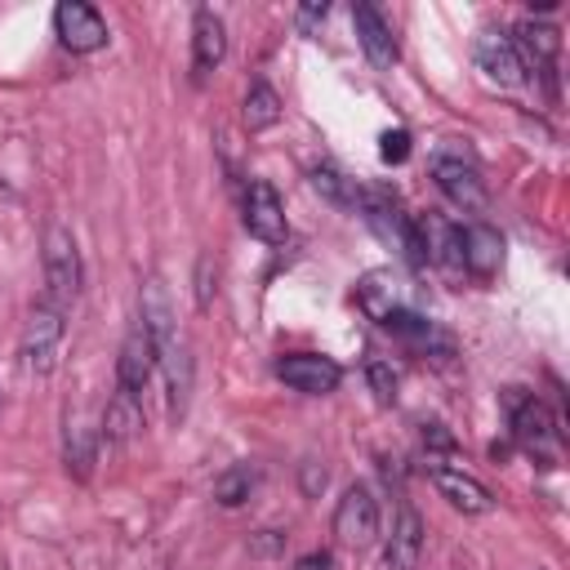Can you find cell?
<instances>
[{
    "instance_id": "6da1fadb",
    "label": "cell",
    "mask_w": 570,
    "mask_h": 570,
    "mask_svg": "<svg viewBox=\"0 0 570 570\" xmlns=\"http://www.w3.org/2000/svg\"><path fill=\"white\" fill-rule=\"evenodd\" d=\"M142 325L156 343V365L165 370V392H169V419L178 423L187 414V401H191V352H187V338L178 334L174 325V307H169V294L156 276H147L142 285Z\"/></svg>"
},
{
    "instance_id": "7a4b0ae2",
    "label": "cell",
    "mask_w": 570,
    "mask_h": 570,
    "mask_svg": "<svg viewBox=\"0 0 570 570\" xmlns=\"http://www.w3.org/2000/svg\"><path fill=\"white\" fill-rule=\"evenodd\" d=\"M40 258H45V298H49L53 307L76 303V298H80V281H85V267H80V245H76L71 227L49 223V227H45Z\"/></svg>"
},
{
    "instance_id": "3957f363",
    "label": "cell",
    "mask_w": 570,
    "mask_h": 570,
    "mask_svg": "<svg viewBox=\"0 0 570 570\" xmlns=\"http://www.w3.org/2000/svg\"><path fill=\"white\" fill-rule=\"evenodd\" d=\"M62 334H67V321H62V307H53L49 298L31 303L27 321H22V370L45 379L58 370V352H62Z\"/></svg>"
},
{
    "instance_id": "277c9868",
    "label": "cell",
    "mask_w": 570,
    "mask_h": 570,
    "mask_svg": "<svg viewBox=\"0 0 570 570\" xmlns=\"http://www.w3.org/2000/svg\"><path fill=\"white\" fill-rule=\"evenodd\" d=\"M379 525H383V517H379V499H374V490L361 485V481L347 485L343 499L334 503V539H338L343 548L361 552V548H370V543L379 539Z\"/></svg>"
},
{
    "instance_id": "5b68a950",
    "label": "cell",
    "mask_w": 570,
    "mask_h": 570,
    "mask_svg": "<svg viewBox=\"0 0 570 570\" xmlns=\"http://www.w3.org/2000/svg\"><path fill=\"white\" fill-rule=\"evenodd\" d=\"M508 428H512V441L530 454H548L557 445V419L534 392L508 387Z\"/></svg>"
},
{
    "instance_id": "8992f818",
    "label": "cell",
    "mask_w": 570,
    "mask_h": 570,
    "mask_svg": "<svg viewBox=\"0 0 570 570\" xmlns=\"http://www.w3.org/2000/svg\"><path fill=\"white\" fill-rule=\"evenodd\" d=\"M512 36V45H517V58H521V67L525 71H534V76H543L548 80V89L557 94V53H561V31L552 27V22H543V18H521L517 22V31H508Z\"/></svg>"
},
{
    "instance_id": "52a82bcc",
    "label": "cell",
    "mask_w": 570,
    "mask_h": 570,
    "mask_svg": "<svg viewBox=\"0 0 570 570\" xmlns=\"http://www.w3.org/2000/svg\"><path fill=\"white\" fill-rule=\"evenodd\" d=\"M432 183L436 191L463 209V214H481L490 205V191H485V178L476 165H468L463 156H432Z\"/></svg>"
},
{
    "instance_id": "ba28073f",
    "label": "cell",
    "mask_w": 570,
    "mask_h": 570,
    "mask_svg": "<svg viewBox=\"0 0 570 570\" xmlns=\"http://www.w3.org/2000/svg\"><path fill=\"white\" fill-rule=\"evenodd\" d=\"M240 218H245V232L263 245H281L289 236V223H285V205L276 196V187L267 178H249L245 187V200H240Z\"/></svg>"
},
{
    "instance_id": "9c48e42d",
    "label": "cell",
    "mask_w": 570,
    "mask_h": 570,
    "mask_svg": "<svg viewBox=\"0 0 570 570\" xmlns=\"http://www.w3.org/2000/svg\"><path fill=\"white\" fill-rule=\"evenodd\" d=\"M276 379L303 396H330L343 383V370H338V361H330L321 352H285L276 361Z\"/></svg>"
},
{
    "instance_id": "30bf717a",
    "label": "cell",
    "mask_w": 570,
    "mask_h": 570,
    "mask_svg": "<svg viewBox=\"0 0 570 570\" xmlns=\"http://www.w3.org/2000/svg\"><path fill=\"white\" fill-rule=\"evenodd\" d=\"M53 31H58L62 49H71V53H98L107 45V22L85 0H62L53 9Z\"/></svg>"
},
{
    "instance_id": "8fae6325",
    "label": "cell",
    "mask_w": 570,
    "mask_h": 570,
    "mask_svg": "<svg viewBox=\"0 0 570 570\" xmlns=\"http://www.w3.org/2000/svg\"><path fill=\"white\" fill-rule=\"evenodd\" d=\"M156 374V343L147 334L142 321L129 325V334L120 338V356H116V392L125 396H142V387Z\"/></svg>"
},
{
    "instance_id": "7c38bea8",
    "label": "cell",
    "mask_w": 570,
    "mask_h": 570,
    "mask_svg": "<svg viewBox=\"0 0 570 570\" xmlns=\"http://www.w3.org/2000/svg\"><path fill=\"white\" fill-rule=\"evenodd\" d=\"M476 67L499 85V89H517L521 80H525V67H521V58H517V45H512V36L503 31V27H485V31H476Z\"/></svg>"
},
{
    "instance_id": "4fadbf2b",
    "label": "cell",
    "mask_w": 570,
    "mask_h": 570,
    "mask_svg": "<svg viewBox=\"0 0 570 570\" xmlns=\"http://www.w3.org/2000/svg\"><path fill=\"white\" fill-rule=\"evenodd\" d=\"M432 485L441 499H450V508H459L463 517H485L494 508V494L463 468H450V463H432Z\"/></svg>"
},
{
    "instance_id": "5bb4252c",
    "label": "cell",
    "mask_w": 570,
    "mask_h": 570,
    "mask_svg": "<svg viewBox=\"0 0 570 570\" xmlns=\"http://www.w3.org/2000/svg\"><path fill=\"white\" fill-rule=\"evenodd\" d=\"M352 27H356V45L365 49L370 67L387 71V67L396 62V36H392V22L379 13V4L356 0V4H352Z\"/></svg>"
},
{
    "instance_id": "9a60e30c",
    "label": "cell",
    "mask_w": 570,
    "mask_h": 570,
    "mask_svg": "<svg viewBox=\"0 0 570 570\" xmlns=\"http://www.w3.org/2000/svg\"><path fill=\"white\" fill-rule=\"evenodd\" d=\"M223 58H227V22L209 4H200L191 13V71H196V80L218 71Z\"/></svg>"
},
{
    "instance_id": "2e32d148",
    "label": "cell",
    "mask_w": 570,
    "mask_h": 570,
    "mask_svg": "<svg viewBox=\"0 0 570 570\" xmlns=\"http://www.w3.org/2000/svg\"><path fill=\"white\" fill-rule=\"evenodd\" d=\"M414 223H419L428 263H436L445 272H463V227H454L445 214H432V209L423 218H414Z\"/></svg>"
},
{
    "instance_id": "e0dca14e",
    "label": "cell",
    "mask_w": 570,
    "mask_h": 570,
    "mask_svg": "<svg viewBox=\"0 0 570 570\" xmlns=\"http://www.w3.org/2000/svg\"><path fill=\"white\" fill-rule=\"evenodd\" d=\"M423 557V517L414 503L401 499L396 508V525H392V539H387V570H414Z\"/></svg>"
},
{
    "instance_id": "ac0fdd59",
    "label": "cell",
    "mask_w": 570,
    "mask_h": 570,
    "mask_svg": "<svg viewBox=\"0 0 570 570\" xmlns=\"http://www.w3.org/2000/svg\"><path fill=\"white\" fill-rule=\"evenodd\" d=\"M499 263H503V236L490 223H468L463 227V272L494 276Z\"/></svg>"
},
{
    "instance_id": "d6986e66",
    "label": "cell",
    "mask_w": 570,
    "mask_h": 570,
    "mask_svg": "<svg viewBox=\"0 0 570 570\" xmlns=\"http://www.w3.org/2000/svg\"><path fill=\"white\" fill-rule=\"evenodd\" d=\"M94 459H98V436L94 428H85V419H67V432H62V463L76 481H89L94 472Z\"/></svg>"
},
{
    "instance_id": "ffe728a7",
    "label": "cell",
    "mask_w": 570,
    "mask_h": 570,
    "mask_svg": "<svg viewBox=\"0 0 570 570\" xmlns=\"http://www.w3.org/2000/svg\"><path fill=\"white\" fill-rule=\"evenodd\" d=\"M396 281H392V272H365L361 276V285H356V303H361V312L370 316V321H387L396 307H405L401 298H396V289H392Z\"/></svg>"
},
{
    "instance_id": "44dd1931",
    "label": "cell",
    "mask_w": 570,
    "mask_h": 570,
    "mask_svg": "<svg viewBox=\"0 0 570 570\" xmlns=\"http://www.w3.org/2000/svg\"><path fill=\"white\" fill-rule=\"evenodd\" d=\"M138 428H142V405H138V396L116 392V396L107 401V410H102V441H107V445H125L129 436H138Z\"/></svg>"
},
{
    "instance_id": "7402d4cb",
    "label": "cell",
    "mask_w": 570,
    "mask_h": 570,
    "mask_svg": "<svg viewBox=\"0 0 570 570\" xmlns=\"http://www.w3.org/2000/svg\"><path fill=\"white\" fill-rule=\"evenodd\" d=\"M240 120L249 134H263L281 120V94L267 85V80H249L245 89V102H240Z\"/></svg>"
},
{
    "instance_id": "603a6c76",
    "label": "cell",
    "mask_w": 570,
    "mask_h": 570,
    "mask_svg": "<svg viewBox=\"0 0 570 570\" xmlns=\"http://www.w3.org/2000/svg\"><path fill=\"white\" fill-rule=\"evenodd\" d=\"M254 485H258L254 463H232L227 472L214 476V503H218V508H240V503H249Z\"/></svg>"
},
{
    "instance_id": "cb8c5ba5",
    "label": "cell",
    "mask_w": 570,
    "mask_h": 570,
    "mask_svg": "<svg viewBox=\"0 0 570 570\" xmlns=\"http://www.w3.org/2000/svg\"><path fill=\"white\" fill-rule=\"evenodd\" d=\"M312 187L330 200V205H343V209H356L361 205V187H356V178H347L343 169H334V165H312Z\"/></svg>"
},
{
    "instance_id": "d4e9b609",
    "label": "cell",
    "mask_w": 570,
    "mask_h": 570,
    "mask_svg": "<svg viewBox=\"0 0 570 570\" xmlns=\"http://www.w3.org/2000/svg\"><path fill=\"white\" fill-rule=\"evenodd\" d=\"M365 379H370V387H374V396H379L383 405L396 401V370H392L383 356H370V361H365Z\"/></svg>"
},
{
    "instance_id": "484cf974",
    "label": "cell",
    "mask_w": 570,
    "mask_h": 570,
    "mask_svg": "<svg viewBox=\"0 0 570 570\" xmlns=\"http://www.w3.org/2000/svg\"><path fill=\"white\" fill-rule=\"evenodd\" d=\"M218 294V267H214V254H200L196 258V307L205 312Z\"/></svg>"
},
{
    "instance_id": "4316f807",
    "label": "cell",
    "mask_w": 570,
    "mask_h": 570,
    "mask_svg": "<svg viewBox=\"0 0 570 570\" xmlns=\"http://www.w3.org/2000/svg\"><path fill=\"white\" fill-rule=\"evenodd\" d=\"M379 156H383V165H401L410 156V134L405 129H387L379 138Z\"/></svg>"
},
{
    "instance_id": "83f0119b",
    "label": "cell",
    "mask_w": 570,
    "mask_h": 570,
    "mask_svg": "<svg viewBox=\"0 0 570 570\" xmlns=\"http://www.w3.org/2000/svg\"><path fill=\"white\" fill-rule=\"evenodd\" d=\"M325 13H330V4L325 0H312V4H298L294 9V27L303 31V36H312L321 22H325Z\"/></svg>"
},
{
    "instance_id": "f1b7e54d",
    "label": "cell",
    "mask_w": 570,
    "mask_h": 570,
    "mask_svg": "<svg viewBox=\"0 0 570 570\" xmlns=\"http://www.w3.org/2000/svg\"><path fill=\"white\" fill-rule=\"evenodd\" d=\"M325 481H330V472H325V463H316V459H307L303 463V494H321L325 490Z\"/></svg>"
},
{
    "instance_id": "f546056e",
    "label": "cell",
    "mask_w": 570,
    "mask_h": 570,
    "mask_svg": "<svg viewBox=\"0 0 570 570\" xmlns=\"http://www.w3.org/2000/svg\"><path fill=\"white\" fill-rule=\"evenodd\" d=\"M423 450H454V436L445 432V423H423Z\"/></svg>"
},
{
    "instance_id": "4dcf8cb0",
    "label": "cell",
    "mask_w": 570,
    "mask_h": 570,
    "mask_svg": "<svg viewBox=\"0 0 570 570\" xmlns=\"http://www.w3.org/2000/svg\"><path fill=\"white\" fill-rule=\"evenodd\" d=\"M289 570H334V561H330V552H307V557H298Z\"/></svg>"
}]
</instances>
